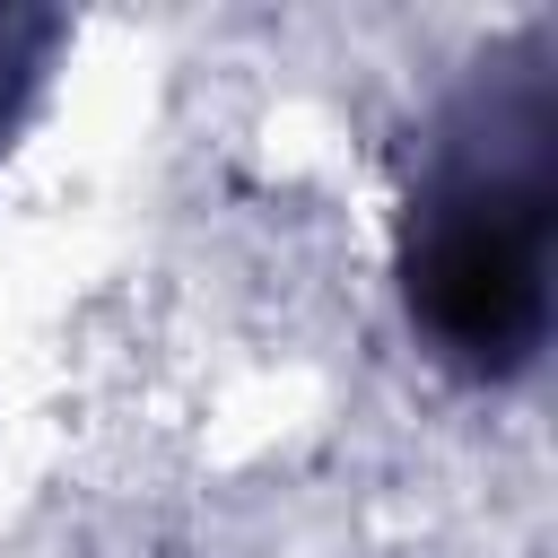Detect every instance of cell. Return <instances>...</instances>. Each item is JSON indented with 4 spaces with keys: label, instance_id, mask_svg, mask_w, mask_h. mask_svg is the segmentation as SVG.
Listing matches in <instances>:
<instances>
[{
    "label": "cell",
    "instance_id": "obj_1",
    "mask_svg": "<svg viewBox=\"0 0 558 558\" xmlns=\"http://www.w3.org/2000/svg\"><path fill=\"white\" fill-rule=\"evenodd\" d=\"M410 314L471 375H506L541 349L549 314V105H488L410 218Z\"/></svg>",
    "mask_w": 558,
    "mask_h": 558
}]
</instances>
